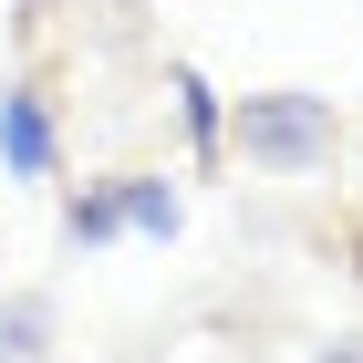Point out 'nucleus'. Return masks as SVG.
I'll list each match as a JSON object with an SVG mask.
<instances>
[{
  "mask_svg": "<svg viewBox=\"0 0 363 363\" xmlns=\"http://www.w3.org/2000/svg\"><path fill=\"white\" fill-rule=\"evenodd\" d=\"M239 145L270 156V167H311V156H333V104L322 94H250Z\"/></svg>",
  "mask_w": 363,
  "mask_h": 363,
  "instance_id": "obj_1",
  "label": "nucleus"
},
{
  "mask_svg": "<svg viewBox=\"0 0 363 363\" xmlns=\"http://www.w3.org/2000/svg\"><path fill=\"white\" fill-rule=\"evenodd\" d=\"M0 145H11V167H21V177L52 167V125H42V104H31V94H0Z\"/></svg>",
  "mask_w": 363,
  "mask_h": 363,
  "instance_id": "obj_2",
  "label": "nucleus"
},
{
  "mask_svg": "<svg viewBox=\"0 0 363 363\" xmlns=\"http://www.w3.org/2000/svg\"><path fill=\"white\" fill-rule=\"evenodd\" d=\"M322 363H363V342H342V353H322Z\"/></svg>",
  "mask_w": 363,
  "mask_h": 363,
  "instance_id": "obj_3",
  "label": "nucleus"
}]
</instances>
